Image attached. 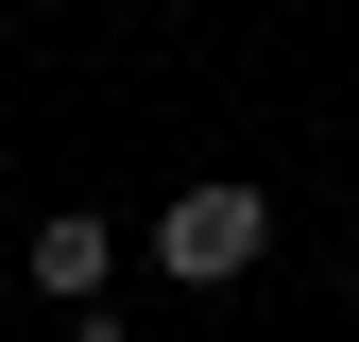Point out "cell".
<instances>
[{"label":"cell","instance_id":"1","mask_svg":"<svg viewBox=\"0 0 359 342\" xmlns=\"http://www.w3.org/2000/svg\"><path fill=\"white\" fill-rule=\"evenodd\" d=\"M137 256H154L171 291H240L257 256H274V189H257V171H189V189L154 205V240H137Z\"/></svg>","mask_w":359,"mask_h":342},{"label":"cell","instance_id":"3","mask_svg":"<svg viewBox=\"0 0 359 342\" xmlns=\"http://www.w3.org/2000/svg\"><path fill=\"white\" fill-rule=\"evenodd\" d=\"M69 342H137V325H120V308H69Z\"/></svg>","mask_w":359,"mask_h":342},{"label":"cell","instance_id":"5","mask_svg":"<svg viewBox=\"0 0 359 342\" xmlns=\"http://www.w3.org/2000/svg\"><path fill=\"white\" fill-rule=\"evenodd\" d=\"M342 308H359V291H342Z\"/></svg>","mask_w":359,"mask_h":342},{"label":"cell","instance_id":"4","mask_svg":"<svg viewBox=\"0 0 359 342\" xmlns=\"http://www.w3.org/2000/svg\"><path fill=\"white\" fill-rule=\"evenodd\" d=\"M0 137H18V103H0Z\"/></svg>","mask_w":359,"mask_h":342},{"label":"cell","instance_id":"2","mask_svg":"<svg viewBox=\"0 0 359 342\" xmlns=\"http://www.w3.org/2000/svg\"><path fill=\"white\" fill-rule=\"evenodd\" d=\"M120 256H137V240H120L103 205H52V223H18V274L52 291V308H103V291H120Z\"/></svg>","mask_w":359,"mask_h":342}]
</instances>
